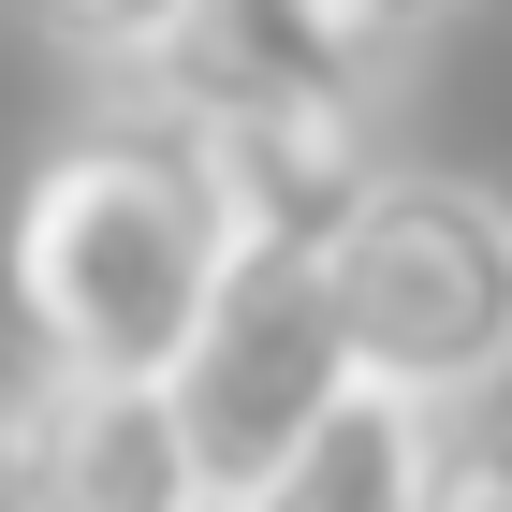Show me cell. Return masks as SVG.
Listing matches in <instances>:
<instances>
[{
	"label": "cell",
	"instance_id": "9",
	"mask_svg": "<svg viewBox=\"0 0 512 512\" xmlns=\"http://www.w3.org/2000/svg\"><path fill=\"white\" fill-rule=\"evenodd\" d=\"M308 15H322L337 44H352V59H381V74H395V59H410V44H425L439 15H454V0H308Z\"/></svg>",
	"mask_w": 512,
	"mask_h": 512
},
{
	"label": "cell",
	"instance_id": "4",
	"mask_svg": "<svg viewBox=\"0 0 512 512\" xmlns=\"http://www.w3.org/2000/svg\"><path fill=\"white\" fill-rule=\"evenodd\" d=\"M220 161V205H235V249H322L381 191V118L366 88H249L220 118H191Z\"/></svg>",
	"mask_w": 512,
	"mask_h": 512
},
{
	"label": "cell",
	"instance_id": "8",
	"mask_svg": "<svg viewBox=\"0 0 512 512\" xmlns=\"http://www.w3.org/2000/svg\"><path fill=\"white\" fill-rule=\"evenodd\" d=\"M425 512H512V425H439Z\"/></svg>",
	"mask_w": 512,
	"mask_h": 512
},
{
	"label": "cell",
	"instance_id": "1",
	"mask_svg": "<svg viewBox=\"0 0 512 512\" xmlns=\"http://www.w3.org/2000/svg\"><path fill=\"white\" fill-rule=\"evenodd\" d=\"M235 278V205L176 103H118L15 191V322L44 366L88 381H176L191 322Z\"/></svg>",
	"mask_w": 512,
	"mask_h": 512
},
{
	"label": "cell",
	"instance_id": "7",
	"mask_svg": "<svg viewBox=\"0 0 512 512\" xmlns=\"http://www.w3.org/2000/svg\"><path fill=\"white\" fill-rule=\"evenodd\" d=\"M30 15H44L59 44H88V59H118V74H132V59H147V44L176 30L191 0H30Z\"/></svg>",
	"mask_w": 512,
	"mask_h": 512
},
{
	"label": "cell",
	"instance_id": "3",
	"mask_svg": "<svg viewBox=\"0 0 512 512\" xmlns=\"http://www.w3.org/2000/svg\"><path fill=\"white\" fill-rule=\"evenodd\" d=\"M352 381L322 249H235L220 308L176 352V425H191V498H278L293 439L322 425V395Z\"/></svg>",
	"mask_w": 512,
	"mask_h": 512
},
{
	"label": "cell",
	"instance_id": "5",
	"mask_svg": "<svg viewBox=\"0 0 512 512\" xmlns=\"http://www.w3.org/2000/svg\"><path fill=\"white\" fill-rule=\"evenodd\" d=\"M30 439H44V498H59V512H191V425H176V381H88V366H44Z\"/></svg>",
	"mask_w": 512,
	"mask_h": 512
},
{
	"label": "cell",
	"instance_id": "10",
	"mask_svg": "<svg viewBox=\"0 0 512 512\" xmlns=\"http://www.w3.org/2000/svg\"><path fill=\"white\" fill-rule=\"evenodd\" d=\"M15 498H44V439H30V410H0V512Z\"/></svg>",
	"mask_w": 512,
	"mask_h": 512
},
{
	"label": "cell",
	"instance_id": "2",
	"mask_svg": "<svg viewBox=\"0 0 512 512\" xmlns=\"http://www.w3.org/2000/svg\"><path fill=\"white\" fill-rule=\"evenodd\" d=\"M322 293L366 381H410L425 410H469L512 381V205L483 176H410L381 161V191L322 235Z\"/></svg>",
	"mask_w": 512,
	"mask_h": 512
},
{
	"label": "cell",
	"instance_id": "6",
	"mask_svg": "<svg viewBox=\"0 0 512 512\" xmlns=\"http://www.w3.org/2000/svg\"><path fill=\"white\" fill-rule=\"evenodd\" d=\"M439 425L454 410H425L410 381H337L322 395V425L293 439V469H278V512H425L439 483Z\"/></svg>",
	"mask_w": 512,
	"mask_h": 512
}]
</instances>
